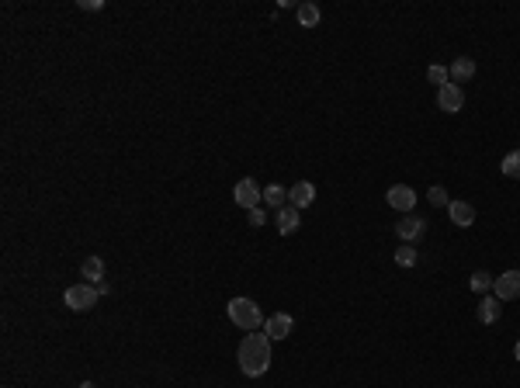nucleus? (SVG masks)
<instances>
[{
  "instance_id": "f257e3e1",
  "label": "nucleus",
  "mask_w": 520,
  "mask_h": 388,
  "mask_svg": "<svg viewBox=\"0 0 520 388\" xmlns=\"http://www.w3.org/2000/svg\"><path fill=\"white\" fill-rule=\"evenodd\" d=\"M271 336L267 333H246L243 336V343H239V371L246 375V378H260V375H267V368H271Z\"/></svg>"
},
{
  "instance_id": "f03ea898",
  "label": "nucleus",
  "mask_w": 520,
  "mask_h": 388,
  "mask_svg": "<svg viewBox=\"0 0 520 388\" xmlns=\"http://www.w3.org/2000/svg\"><path fill=\"white\" fill-rule=\"evenodd\" d=\"M225 308H229V319H232L239 329H246V333H253V329H260V326H264L260 305H257L253 298H232Z\"/></svg>"
},
{
  "instance_id": "7ed1b4c3",
  "label": "nucleus",
  "mask_w": 520,
  "mask_h": 388,
  "mask_svg": "<svg viewBox=\"0 0 520 388\" xmlns=\"http://www.w3.org/2000/svg\"><path fill=\"white\" fill-rule=\"evenodd\" d=\"M98 298H101V291L94 288V285H87V281H80V285L66 288V294H63V301H66L73 312H87V308H94V305H98Z\"/></svg>"
},
{
  "instance_id": "20e7f679",
  "label": "nucleus",
  "mask_w": 520,
  "mask_h": 388,
  "mask_svg": "<svg viewBox=\"0 0 520 388\" xmlns=\"http://www.w3.org/2000/svg\"><path fill=\"white\" fill-rule=\"evenodd\" d=\"M232 201L239 204V208H246V211H253V208H260V201H264V191L257 188V181L253 177H243L236 188H232Z\"/></svg>"
},
{
  "instance_id": "39448f33",
  "label": "nucleus",
  "mask_w": 520,
  "mask_h": 388,
  "mask_svg": "<svg viewBox=\"0 0 520 388\" xmlns=\"http://www.w3.org/2000/svg\"><path fill=\"white\" fill-rule=\"evenodd\" d=\"M396 232H399V239H403V243H410V246H413L416 239H423V232H426V218L410 211V215H403V218L396 222Z\"/></svg>"
},
{
  "instance_id": "423d86ee",
  "label": "nucleus",
  "mask_w": 520,
  "mask_h": 388,
  "mask_svg": "<svg viewBox=\"0 0 520 388\" xmlns=\"http://www.w3.org/2000/svg\"><path fill=\"white\" fill-rule=\"evenodd\" d=\"M493 294H496L500 301L520 298V271H503V274L493 281Z\"/></svg>"
},
{
  "instance_id": "0eeeda50",
  "label": "nucleus",
  "mask_w": 520,
  "mask_h": 388,
  "mask_svg": "<svg viewBox=\"0 0 520 388\" xmlns=\"http://www.w3.org/2000/svg\"><path fill=\"white\" fill-rule=\"evenodd\" d=\"M385 201H389L396 211L410 215V211L416 208V191L410 188V184H392V188H389V194H385Z\"/></svg>"
},
{
  "instance_id": "6e6552de",
  "label": "nucleus",
  "mask_w": 520,
  "mask_h": 388,
  "mask_svg": "<svg viewBox=\"0 0 520 388\" xmlns=\"http://www.w3.org/2000/svg\"><path fill=\"white\" fill-rule=\"evenodd\" d=\"M437 107L447 111V114L461 111V107H465V91H461L458 84H444V87L437 91Z\"/></svg>"
},
{
  "instance_id": "1a4fd4ad",
  "label": "nucleus",
  "mask_w": 520,
  "mask_h": 388,
  "mask_svg": "<svg viewBox=\"0 0 520 388\" xmlns=\"http://www.w3.org/2000/svg\"><path fill=\"white\" fill-rule=\"evenodd\" d=\"M292 326H295V319H292L288 312H274L271 319H264V333H267L271 340H285V336L292 333Z\"/></svg>"
},
{
  "instance_id": "9d476101",
  "label": "nucleus",
  "mask_w": 520,
  "mask_h": 388,
  "mask_svg": "<svg viewBox=\"0 0 520 388\" xmlns=\"http://www.w3.org/2000/svg\"><path fill=\"white\" fill-rule=\"evenodd\" d=\"M475 315H479V322H482V326H493V322H500V315H503V301H500L496 294H486V298L479 301Z\"/></svg>"
},
{
  "instance_id": "9b49d317",
  "label": "nucleus",
  "mask_w": 520,
  "mask_h": 388,
  "mask_svg": "<svg viewBox=\"0 0 520 388\" xmlns=\"http://www.w3.org/2000/svg\"><path fill=\"white\" fill-rule=\"evenodd\" d=\"M447 73H451V84H465V80H472L475 77V59L472 56H458L451 66H447Z\"/></svg>"
},
{
  "instance_id": "f8f14e48",
  "label": "nucleus",
  "mask_w": 520,
  "mask_h": 388,
  "mask_svg": "<svg viewBox=\"0 0 520 388\" xmlns=\"http://www.w3.org/2000/svg\"><path fill=\"white\" fill-rule=\"evenodd\" d=\"M447 215H451V222H454L458 229L475 225V208H472L468 201H451V204H447Z\"/></svg>"
},
{
  "instance_id": "ddd939ff",
  "label": "nucleus",
  "mask_w": 520,
  "mask_h": 388,
  "mask_svg": "<svg viewBox=\"0 0 520 388\" xmlns=\"http://www.w3.org/2000/svg\"><path fill=\"white\" fill-rule=\"evenodd\" d=\"M312 201H315V188H312L309 181H299V184L288 191V204H292V208H299V211H302V208H309Z\"/></svg>"
},
{
  "instance_id": "4468645a",
  "label": "nucleus",
  "mask_w": 520,
  "mask_h": 388,
  "mask_svg": "<svg viewBox=\"0 0 520 388\" xmlns=\"http://www.w3.org/2000/svg\"><path fill=\"white\" fill-rule=\"evenodd\" d=\"M299 225H302V218H299V208H292V204L278 208V232H281V236H292Z\"/></svg>"
},
{
  "instance_id": "2eb2a0df",
  "label": "nucleus",
  "mask_w": 520,
  "mask_h": 388,
  "mask_svg": "<svg viewBox=\"0 0 520 388\" xmlns=\"http://www.w3.org/2000/svg\"><path fill=\"white\" fill-rule=\"evenodd\" d=\"M80 274L87 278V285H101L104 281V260L101 257H87L84 267H80Z\"/></svg>"
},
{
  "instance_id": "dca6fc26",
  "label": "nucleus",
  "mask_w": 520,
  "mask_h": 388,
  "mask_svg": "<svg viewBox=\"0 0 520 388\" xmlns=\"http://www.w3.org/2000/svg\"><path fill=\"white\" fill-rule=\"evenodd\" d=\"M295 17H299L302 28H315V24H319V7H315V3H299Z\"/></svg>"
},
{
  "instance_id": "f3484780",
  "label": "nucleus",
  "mask_w": 520,
  "mask_h": 388,
  "mask_svg": "<svg viewBox=\"0 0 520 388\" xmlns=\"http://www.w3.org/2000/svg\"><path fill=\"white\" fill-rule=\"evenodd\" d=\"M264 204H271V208H285V204H288V191H285L281 184L264 188Z\"/></svg>"
},
{
  "instance_id": "a211bd4d",
  "label": "nucleus",
  "mask_w": 520,
  "mask_h": 388,
  "mask_svg": "<svg viewBox=\"0 0 520 388\" xmlns=\"http://www.w3.org/2000/svg\"><path fill=\"white\" fill-rule=\"evenodd\" d=\"M500 170H503V177H510V181H520V149H514V153H507V156H503Z\"/></svg>"
},
{
  "instance_id": "6ab92c4d",
  "label": "nucleus",
  "mask_w": 520,
  "mask_h": 388,
  "mask_svg": "<svg viewBox=\"0 0 520 388\" xmlns=\"http://www.w3.org/2000/svg\"><path fill=\"white\" fill-rule=\"evenodd\" d=\"M493 281H496V278H493L489 271H475L468 285H472V291H479V294H486V291H493Z\"/></svg>"
},
{
  "instance_id": "aec40b11",
  "label": "nucleus",
  "mask_w": 520,
  "mask_h": 388,
  "mask_svg": "<svg viewBox=\"0 0 520 388\" xmlns=\"http://www.w3.org/2000/svg\"><path fill=\"white\" fill-rule=\"evenodd\" d=\"M426 77H430V84H437V91H440L444 84H451V73H447V66H440V63H433V66L426 70Z\"/></svg>"
},
{
  "instance_id": "412c9836",
  "label": "nucleus",
  "mask_w": 520,
  "mask_h": 388,
  "mask_svg": "<svg viewBox=\"0 0 520 388\" xmlns=\"http://www.w3.org/2000/svg\"><path fill=\"white\" fill-rule=\"evenodd\" d=\"M426 201H430L433 208H447V204H451V197H447V191H444L440 184H433V188L426 191Z\"/></svg>"
},
{
  "instance_id": "4be33fe9",
  "label": "nucleus",
  "mask_w": 520,
  "mask_h": 388,
  "mask_svg": "<svg viewBox=\"0 0 520 388\" xmlns=\"http://www.w3.org/2000/svg\"><path fill=\"white\" fill-rule=\"evenodd\" d=\"M396 264H399V267H413L416 264V250L410 243H403V246L396 250Z\"/></svg>"
},
{
  "instance_id": "5701e85b",
  "label": "nucleus",
  "mask_w": 520,
  "mask_h": 388,
  "mask_svg": "<svg viewBox=\"0 0 520 388\" xmlns=\"http://www.w3.org/2000/svg\"><path fill=\"white\" fill-rule=\"evenodd\" d=\"M264 222H267V215H264V208H253V211H250V225H253V229H260Z\"/></svg>"
},
{
  "instance_id": "b1692460",
  "label": "nucleus",
  "mask_w": 520,
  "mask_h": 388,
  "mask_svg": "<svg viewBox=\"0 0 520 388\" xmlns=\"http://www.w3.org/2000/svg\"><path fill=\"white\" fill-rule=\"evenodd\" d=\"M80 10H104V0H77Z\"/></svg>"
},
{
  "instance_id": "393cba45",
  "label": "nucleus",
  "mask_w": 520,
  "mask_h": 388,
  "mask_svg": "<svg viewBox=\"0 0 520 388\" xmlns=\"http://www.w3.org/2000/svg\"><path fill=\"white\" fill-rule=\"evenodd\" d=\"M514 357H517V361H520V340H517V347H514Z\"/></svg>"
},
{
  "instance_id": "a878e982",
  "label": "nucleus",
  "mask_w": 520,
  "mask_h": 388,
  "mask_svg": "<svg viewBox=\"0 0 520 388\" xmlns=\"http://www.w3.org/2000/svg\"><path fill=\"white\" fill-rule=\"evenodd\" d=\"M80 388H98V385H94V382H84V385H80Z\"/></svg>"
}]
</instances>
